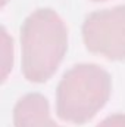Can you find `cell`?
I'll list each match as a JSON object with an SVG mask.
<instances>
[{
  "label": "cell",
  "mask_w": 125,
  "mask_h": 127,
  "mask_svg": "<svg viewBox=\"0 0 125 127\" xmlns=\"http://www.w3.org/2000/svg\"><path fill=\"white\" fill-rule=\"evenodd\" d=\"M7 1H9V0H0V9H1V7H3V6L7 3Z\"/></svg>",
  "instance_id": "52a82bcc"
},
{
  "label": "cell",
  "mask_w": 125,
  "mask_h": 127,
  "mask_svg": "<svg viewBox=\"0 0 125 127\" xmlns=\"http://www.w3.org/2000/svg\"><path fill=\"white\" fill-rule=\"evenodd\" d=\"M22 72L34 83L49 80L58 69L68 47L63 21L50 9H40L28 16L21 31Z\"/></svg>",
  "instance_id": "6da1fadb"
},
{
  "label": "cell",
  "mask_w": 125,
  "mask_h": 127,
  "mask_svg": "<svg viewBox=\"0 0 125 127\" xmlns=\"http://www.w3.org/2000/svg\"><path fill=\"white\" fill-rule=\"evenodd\" d=\"M16 127H61L49 112V103L40 93H30L19 99L13 111Z\"/></svg>",
  "instance_id": "277c9868"
},
{
  "label": "cell",
  "mask_w": 125,
  "mask_h": 127,
  "mask_svg": "<svg viewBox=\"0 0 125 127\" xmlns=\"http://www.w3.org/2000/svg\"><path fill=\"white\" fill-rule=\"evenodd\" d=\"M94 1H106V0H94Z\"/></svg>",
  "instance_id": "ba28073f"
},
{
  "label": "cell",
  "mask_w": 125,
  "mask_h": 127,
  "mask_svg": "<svg viewBox=\"0 0 125 127\" xmlns=\"http://www.w3.org/2000/svg\"><path fill=\"white\" fill-rule=\"evenodd\" d=\"M110 96V75L100 66L81 64L63 75L56 92L58 115L84 124L104 106Z\"/></svg>",
  "instance_id": "7a4b0ae2"
},
{
  "label": "cell",
  "mask_w": 125,
  "mask_h": 127,
  "mask_svg": "<svg viewBox=\"0 0 125 127\" xmlns=\"http://www.w3.org/2000/svg\"><path fill=\"white\" fill-rule=\"evenodd\" d=\"M97 127H125V114H115L103 120Z\"/></svg>",
  "instance_id": "8992f818"
},
{
  "label": "cell",
  "mask_w": 125,
  "mask_h": 127,
  "mask_svg": "<svg viewBox=\"0 0 125 127\" xmlns=\"http://www.w3.org/2000/svg\"><path fill=\"white\" fill-rule=\"evenodd\" d=\"M83 35L90 52L115 61L125 59V6L90 13Z\"/></svg>",
  "instance_id": "3957f363"
},
{
  "label": "cell",
  "mask_w": 125,
  "mask_h": 127,
  "mask_svg": "<svg viewBox=\"0 0 125 127\" xmlns=\"http://www.w3.org/2000/svg\"><path fill=\"white\" fill-rule=\"evenodd\" d=\"M13 65V41L9 32L0 27V84L7 78Z\"/></svg>",
  "instance_id": "5b68a950"
}]
</instances>
